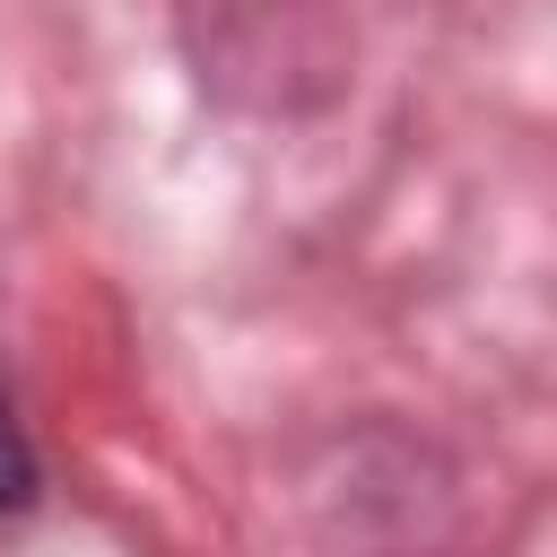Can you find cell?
Segmentation results:
<instances>
[{"mask_svg":"<svg viewBox=\"0 0 557 557\" xmlns=\"http://www.w3.org/2000/svg\"><path fill=\"white\" fill-rule=\"evenodd\" d=\"M26 496H35V444H26V426H17V409L0 392V513H17Z\"/></svg>","mask_w":557,"mask_h":557,"instance_id":"1","label":"cell"}]
</instances>
